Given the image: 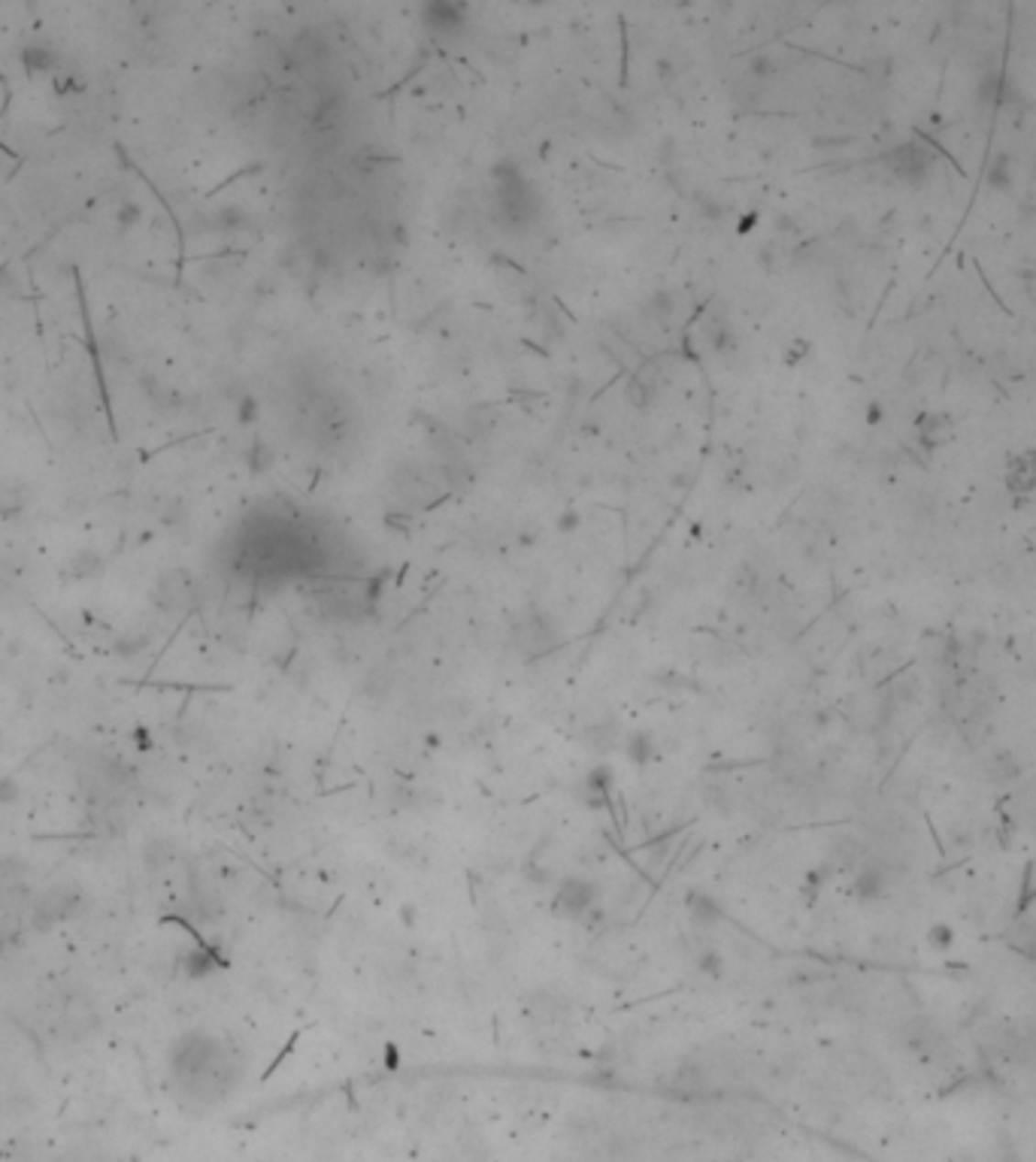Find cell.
<instances>
[{"label": "cell", "mask_w": 1036, "mask_h": 1162, "mask_svg": "<svg viewBox=\"0 0 1036 1162\" xmlns=\"http://www.w3.org/2000/svg\"><path fill=\"white\" fill-rule=\"evenodd\" d=\"M1006 482H1009V488H1012L1015 494L1033 491V488H1036V451L1021 454V458H1012V463H1009V475H1006Z\"/></svg>", "instance_id": "cell-2"}, {"label": "cell", "mask_w": 1036, "mask_h": 1162, "mask_svg": "<svg viewBox=\"0 0 1036 1162\" xmlns=\"http://www.w3.org/2000/svg\"><path fill=\"white\" fill-rule=\"evenodd\" d=\"M931 945L933 948H949L952 945V929L949 927H936L931 932Z\"/></svg>", "instance_id": "cell-5"}, {"label": "cell", "mask_w": 1036, "mask_h": 1162, "mask_svg": "<svg viewBox=\"0 0 1036 1162\" xmlns=\"http://www.w3.org/2000/svg\"><path fill=\"white\" fill-rule=\"evenodd\" d=\"M988 778H994V781H1009L1015 772H1019V763L1012 760V754H1006V751H994L991 754V760H988Z\"/></svg>", "instance_id": "cell-4"}, {"label": "cell", "mask_w": 1036, "mask_h": 1162, "mask_svg": "<svg viewBox=\"0 0 1036 1162\" xmlns=\"http://www.w3.org/2000/svg\"><path fill=\"white\" fill-rule=\"evenodd\" d=\"M1009 941H1012L1009 948H1012V950H1019L1021 957L1036 960V923H1019Z\"/></svg>", "instance_id": "cell-3"}, {"label": "cell", "mask_w": 1036, "mask_h": 1162, "mask_svg": "<svg viewBox=\"0 0 1036 1162\" xmlns=\"http://www.w3.org/2000/svg\"><path fill=\"white\" fill-rule=\"evenodd\" d=\"M888 866L885 863H867V866L857 872L855 878V890L861 899H879L882 893L888 890Z\"/></svg>", "instance_id": "cell-1"}]
</instances>
